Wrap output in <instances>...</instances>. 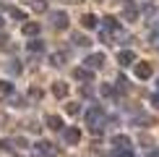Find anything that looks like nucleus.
Segmentation results:
<instances>
[{
    "label": "nucleus",
    "mask_w": 159,
    "mask_h": 157,
    "mask_svg": "<svg viewBox=\"0 0 159 157\" xmlns=\"http://www.w3.org/2000/svg\"><path fill=\"white\" fill-rule=\"evenodd\" d=\"M86 123H89V128L94 131V134H99V131H102V123H104V110L99 107V105H94V107L86 113Z\"/></svg>",
    "instance_id": "1"
},
{
    "label": "nucleus",
    "mask_w": 159,
    "mask_h": 157,
    "mask_svg": "<svg viewBox=\"0 0 159 157\" xmlns=\"http://www.w3.org/2000/svg\"><path fill=\"white\" fill-rule=\"evenodd\" d=\"M34 152H37V155H42V157H52L57 149L52 147L50 141H37V144H34Z\"/></svg>",
    "instance_id": "2"
},
{
    "label": "nucleus",
    "mask_w": 159,
    "mask_h": 157,
    "mask_svg": "<svg viewBox=\"0 0 159 157\" xmlns=\"http://www.w3.org/2000/svg\"><path fill=\"white\" fill-rule=\"evenodd\" d=\"M50 18H52V26H55V29H65V26H68V16H65L63 11H52Z\"/></svg>",
    "instance_id": "3"
},
{
    "label": "nucleus",
    "mask_w": 159,
    "mask_h": 157,
    "mask_svg": "<svg viewBox=\"0 0 159 157\" xmlns=\"http://www.w3.org/2000/svg\"><path fill=\"white\" fill-rule=\"evenodd\" d=\"M84 63H86V68H89V71L102 68V65H104V55H102V52H94V55H89Z\"/></svg>",
    "instance_id": "4"
},
{
    "label": "nucleus",
    "mask_w": 159,
    "mask_h": 157,
    "mask_svg": "<svg viewBox=\"0 0 159 157\" xmlns=\"http://www.w3.org/2000/svg\"><path fill=\"white\" fill-rule=\"evenodd\" d=\"M63 139L68 141V144H78V141H81V131L70 126V128H65V131H63Z\"/></svg>",
    "instance_id": "5"
},
{
    "label": "nucleus",
    "mask_w": 159,
    "mask_h": 157,
    "mask_svg": "<svg viewBox=\"0 0 159 157\" xmlns=\"http://www.w3.org/2000/svg\"><path fill=\"white\" fill-rule=\"evenodd\" d=\"M112 147H115V149H130V139L123 136V134H117L115 139H112Z\"/></svg>",
    "instance_id": "6"
},
{
    "label": "nucleus",
    "mask_w": 159,
    "mask_h": 157,
    "mask_svg": "<svg viewBox=\"0 0 159 157\" xmlns=\"http://www.w3.org/2000/svg\"><path fill=\"white\" fill-rule=\"evenodd\" d=\"M117 60H120V65H130L136 60V55H133V50H123V52H117Z\"/></svg>",
    "instance_id": "7"
},
{
    "label": "nucleus",
    "mask_w": 159,
    "mask_h": 157,
    "mask_svg": "<svg viewBox=\"0 0 159 157\" xmlns=\"http://www.w3.org/2000/svg\"><path fill=\"white\" fill-rule=\"evenodd\" d=\"M136 76H138V78H149V76H151V65H149V63H138V65H136Z\"/></svg>",
    "instance_id": "8"
},
{
    "label": "nucleus",
    "mask_w": 159,
    "mask_h": 157,
    "mask_svg": "<svg viewBox=\"0 0 159 157\" xmlns=\"http://www.w3.org/2000/svg\"><path fill=\"white\" fill-rule=\"evenodd\" d=\"M73 76L78 78V81H91V71H89V68H76Z\"/></svg>",
    "instance_id": "9"
},
{
    "label": "nucleus",
    "mask_w": 159,
    "mask_h": 157,
    "mask_svg": "<svg viewBox=\"0 0 159 157\" xmlns=\"http://www.w3.org/2000/svg\"><path fill=\"white\" fill-rule=\"evenodd\" d=\"M81 24H84V29H94V26H97L99 21H97V16H91V13H86V16L81 18Z\"/></svg>",
    "instance_id": "10"
},
{
    "label": "nucleus",
    "mask_w": 159,
    "mask_h": 157,
    "mask_svg": "<svg viewBox=\"0 0 159 157\" xmlns=\"http://www.w3.org/2000/svg\"><path fill=\"white\" fill-rule=\"evenodd\" d=\"M24 34H26V37H37V34H39V24H34V21H31V24H24Z\"/></svg>",
    "instance_id": "11"
},
{
    "label": "nucleus",
    "mask_w": 159,
    "mask_h": 157,
    "mask_svg": "<svg viewBox=\"0 0 159 157\" xmlns=\"http://www.w3.org/2000/svg\"><path fill=\"white\" fill-rule=\"evenodd\" d=\"M52 94H55V97H65V94H68V87H65L63 81H55V87H52Z\"/></svg>",
    "instance_id": "12"
},
{
    "label": "nucleus",
    "mask_w": 159,
    "mask_h": 157,
    "mask_svg": "<svg viewBox=\"0 0 159 157\" xmlns=\"http://www.w3.org/2000/svg\"><path fill=\"white\" fill-rule=\"evenodd\" d=\"M47 126H50L52 131H60V128H63V121H60L57 115H50V118H47Z\"/></svg>",
    "instance_id": "13"
},
{
    "label": "nucleus",
    "mask_w": 159,
    "mask_h": 157,
    "mask_svg": "<svg viewBox=\"0 0 159 157\" xmlns=\"http://www.w3.org/2000/svg\"><path fill=\"white\" fill-rule=\"evenodd\" d=\"M26 47H29L31 52H42V50H44V45H42V39H31V42L26 45Z\"/></svg>",
    "instance_id": "14"
},
{
    "label": "nucleus",
    "mask_w": 159,
    "mask_h": 157,
    "mask_svg": "<svg viewBox=\"0 0 159 157\" xmlns=\"http://www.w3.org/2000/svg\"><path fill=\"white\" fill-rule=\"evenodd\" d=\"M50 63L52 65H63L65 63V52H55V55H50Z\"/></svg>",
    "instance_id": "15"
},
{
    "label": "nucleus",
    "mask_w": 159,
    "mask_h": 157,
    "mask_svg": "<svg viewBox=\"0 0 159 157\" xmlns=\"http://www.w3.org/2000/svg\"><path fill=\"white\" fill-rule=\"evenodd\" d=\"M0 92H3V94H11L13 92V84L8 81V78H0Z\"/></svg>",
    "instance_id": "16"
},
{
    "label": "nucleus",
    "mask_w": 159,
    "mask_h": 157,
    "mask_svg": "<svg viewBox=\"0 0 159 157\" xmlns=\"http://www.w3.org/2000/svg\"><path fill=\"white\" fill-rule=\"evenodd\" d=\"M44 8H47V5H44L42 0H31V11H37V13H42Z\"/></svg>",
    "instance_id": "17"
},
{
    "label": "nucleus",
    "mask_w": 159,
    "mask_h": 157,
    "mask_svg": "<svg viewBox=\"0 0 159 157\" xmlns=\"http://www.w3.org/2000/svg\"><path fill=\"white\" fill-rule=\"evenodd\" d=\"M78 110H81V107H78L76 102H70V105H65V113H68V115H78Z\"/></svg>",
    "instance_id": "18"
},
{
    "label": "nucleus",
    "mask_w": 159,
    "mask_h": 157,
    "mask_svg": "<svg viewBox=\"0 0 159 157\" xmlns=\"http://www.w3.org/2000/svg\"><path fill=\"white\" fill-rule=\"evenodd\" d=\"M5 47H11V37L8 34H0V50H5Z\"/></svg>",
    "instance_id": "19"
},
{
    "label": "nucleus",
    "mask_w": 159,
    "mask_h": 157,
    "mask_svg": "<svg viewBox=\"0 0 159 157\" xmlns=\"http://www.w3.org/2000/svg\"><path fill=\"white\" fill-rule=\"evenodd\" d=\"M73 42H76V45H81V47H84V45H89V39H86V37H81V34H73Z\"/></svg>",
    "instance_id": "20"
},
{
    "label": "nucleus",
    "mask_w": 159,
    "mask_h": 157,
    "mask_svg": "<svg viewBox=\"0 0 159 157\" xmlns=\"http://www.w3.org/2000/svg\"><path fill=\"white\" fill-rule=\"evenodd\" d=\"M11 74H21V63L18 60H11Z\"/></svg>",
    "instance_id": "21"
},
{
    "label": "nucleus",
    "mask_w": 159,
    "mask_h": 157,
    "mask_svg": "<svg viewBox=\"0 0 159 157\" xmlns=\"http://www.w3.org/2000/svg\"><path fill=\"white\" fill-rule=\"evenodd\" d=\"M8 13H11V16H13V18H24V13H21V11H18V8H8Z\"/></svg>",
    "instance_id": "22"
},
{
    "label": "nucleus",
    "mask_w": 159,
    "mask_h": 157,
    "mask_svg": "<svg viewBox=\"0 0 159 157\" xmlns=\"http://www.w3.org/2000/svg\"><path fill=\"white\" fill-rule=\"evenodd\" d=\"M29 97H31V100H39V97H42V92H39V89H31Z\"/></svg>",
    "instance_id": "23"
},
{
    "label": "nucleus",
    "mask_w": 159,
    "mask_h": 157,
    "mask_svg": "<svg viewBox=\"0 0 159 157\" xmlns=\"http://www.w3.org/2000/svg\"><path fill=\"white\" fill-rule=\"evenodd\" d=\"M0 149H11V141L8 139H0Z\"/></svg>",
    "instance_id": "24"
},
{
    "label": "nucleus",
    "mask_w": 159,
    "mask_h": 157,
    "mask_svg": "<svg viewBox=\"0 0 159 157\" xmlns=\"http://www.w3.org/2000/svg\"><path fill=\"white\" fill-rule=\"evenodd\" d=\"M151 102H154V107H159V94H154V97H151Z\"/></svg>",
    "instance_id": "25"
},
{
    "label": "nucleus",
    "mask_w": 159,
    "mask_h": 157,
    "mask_svg": "<svg viewBox=\"0 0 159 157\" xmlns=\"http://www.w3.org/2000/svg\"><path fill=\"white\" fill-rule=\"evenodd\" d=\"M151 157H159V147H157V149H154V152H151Z\"/></svg>",
    "instance_id": "26"
},
{
    "label": "nucleus",
    "mask_w": 159,
    "mask_h": 157,
    "mask_svg": "<svg viewBox=\"0 0 159 157\" xmlns=\"http://www.w3.org/2000/svg\"><path fill=\"white\" fill-rule=\"evenodd\" d=\"M0 29H3V18H0Z\"/></svg>",
    "instance_id": "27"
}]
</instances>
